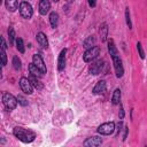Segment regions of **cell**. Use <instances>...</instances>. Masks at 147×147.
<instances>
[{
  "label": "cell",
  "instance_id": "4dcf8cb0",
  "mask_svg": "<svg viewBox=\"0 0 147 147\" xmlns=\"http://www.w3.org/2000/svg\"><path fill=\"white\" fill-rule=\"evenodd\" d=\"M88 5H90V7H95V5H96V0H88Z\"/></svg>",
  "mask_w": 147,
  "mask_h": 147
},
{
  "label": "cell",
  "instance_id": "603a6c76",
  "mask_svg": "<svg viewBox=\"0 0 147 147\" xmlns=\"http://www.w3.org/2000/svg\"><path fill=\"white\" fill-rule=\"evenodd\" d=\"M16 48L20 53H24V44H23V39L22 38H17L16 39Z\"/></svg>",
  "mask_w": 147,
  "mask_h": 147
},
{
  "label": "cell",
  "instance_id": "3957f363",
  "mask_svg": "<svg viewBox=\"0 0 147 147\" xmlns=\"http://www.w3.org/2000/svg\"><path fill=\"white\" fill-rule=\"evenodd\" d=\"M99 55H100V47L99 46H93V47L86 49V52L83 55V59H84L85 62H92Z\"/></svg>",
  "mask_w": 147,
  "mask_h": 147
},
{
  "label": "cell",
  "instance_id": "9a60e30c",
  "mask_svg": "<svg viewBox=\"0 0 147 147\" xmlns=\"http://www.w3.org/2000/svg\"><path fill=\"white\" fill-rule=\"evenodd\" d=\"M106 87H107L106 82H105V80H99V82L96 83V85L94 86V88H93V93H94V94L103 93V92L106 91Z\"/></svg>",
  "mask_w": 147,
  "mask_h": 147
},
{
  "label": "cell",
  "instance_id": "4316f807",
  "mask_svg": "<svg viewBox=\"0 0 147 147\" xmlns=\"http://www.w3.org/2000/svg\"><path fill=\"white\" fill-rule=\"evenodd\" d=\"M17 100H18V103H20L21 106H23V107H25V106L28 105V101H26V99H25L23 95H21V94L17 96Z\"/></svg>",
  "mask_w": 147,
  "mask_h": 147
},
{
  "label": "cell",
  "instance_id": "83f0119b",
  "mask_svg": "<svg viewBox=\"0 0 147 147\" xmlns=\"http://www.w3.org/2000/svg\"><path fill=\"white\" fill-rule=\"evenodd\" d=\"M137 49H138V53H139V56L141 59H145V53H144V49H142V46L140 42L137 44Z\"/></svg>",
  "mask_w": 147,
  "mask_h": 147
},
{
  "label": "cell",
  "instance_id": "8fae6325",
  "mask_svg": "<svg viewBox=\"0 0 147 147\" xmlns=\"http://www.w3.org/2000/svg\"><path fill=\"white\" fill-rule=\"evenodd\" d=\"M51 9V2L49 0H40L39 1V13L41 15H46Z\"/></svg>",
  "mask_w": 147,
  "mask_h": 147
},
{
  "label": "cell",
  "instance_id": "6da1fadb",
  "mask_svg": "<svg viewBox=\"0 0 147 147\" xmlns=\"http://www.w3.org/2000/svg\"><path fill=\"white\" fill-rule=\"evenodd\" d=\"M14 136L21 140L22 142L24 144H29V142H32L36 138V133L32 131V130H29V129H24V127H21V126H16L14 127V131H13Z\"/></svg>",
  "mask_w": 147,
  "mask_h": 147
},
{
  "label": "cell",
  "instance_id": "cb8c5ba5",
  "mask_svg": "<svg viewBox=\"0 0 147 147\" xmlns=\"http://www.w3.org/2000/svg\"><path fill=\"white\" fill-rule=\"evenodd\" d=\"M8 36H9V44L13 45L14 40H15V31L11 26H9V29H8Z\"/></svg>",
  "mask_w": 147,
  "mask_h": 147
},
{
  "label": "cell",
  "instance_id": "277c9868",
  "mask_svg": "<svg viewBox=\"0 0 147 147\" xmlns=\"http://www.w3.org/2000/svg\"><path fill=\"white\" fill-rule=\"evenodd\" d=\"M18 9H20V14H21V16H22L23 18H25V20L31 18V16H32V14H33V10H32V6H31L29 2L22 1V2L20 3Z\"/></svg>",
  "mask_w": 147,
  "mask_h": 147
},
{
  "label": "cell",
  "instance_id": "d6a6232c",
  "mask_svg": "<svg viewBox=\"0 0 147 147\" xmlns=\"http://www.w3.org/2000/svg\"><path fill=\"white\" fill-rule=\"evenodd\" d=\"M53 1H54V2H57V1H59V0H53Z\"/></svg>",
  "mask_w": 147,
  "mask_h": 147
},
{
  "label": "cell",
  "instance_id": "ba28073f",
  "mask_svg": "<svg viewBox=\"0 0 147 147\" xmlns=\"http://www.w3.org/2000/svg\"><path fill=\"white\" fill-rule=\"evenodd\" d=\"M113 59V62H114V68H115V72H116V77L117 78H121L123 77V74H124V69H123V64H122V60L119 59L118 55L111 57Z\"/></svg>",
  "mask_w": 147,
  "mask_h": 147
},
{
  "label": "cell",
  "instance_id": "44dd1931",
  "mask_svg": "<svg viewBox=\"0 0 147 147\" xmlns=\"http://www.w3.org/2000/svg\"><path fill=\"white\" fill-rule=\"evenodd\" d=\"M121 101V90L119 88H116L113 93V96H111V102L113 105H118Z\"/></svg>",
  "mask_w": 147,
  "mask_h": 147
},
{
  "label": "cell",
  "instance_id": "f1b7e54d",
  "mask_svg": "<svg viewBox=\"0 0 147 147\" xmlns=\"http://www.w3.org/2000/svg\"><path fill=\"white\" fill-rule=\"evenodd\" d=\"M1 57H2V65L5 67L7 64V56H6V52L3 47H1Z\"/></svg>",
  "mask_w": 147,
  "mask_h": 147
},
{
  "label": "cell",
  "instance_id": "d4e9b609",
  "mask_svg": "<svg viewBox=\"0 0 147 147\" xmlns=\"http://www.w3.org/2000/svg\"><path fill=\"white\" fill-rule=\"evenodd\" d=\"M13 65H14V69L15 70H20L21 69V60L17 56H14L13 57Z\"/></svg>",
  "mask_w": 147,
  "mask_h": 147
},
{
  "label": "cell",
  "instance_id": "9c48e42d",
  "mask_svg": "<svg viewBox=\"0 0 147 147\" xmlns=\"http://www.w3.org/2000/svg\"><path fill=\"white\" fill-rule=\"evenodd\" d=\"M32 61H33V63L36 64V67L39 68V69L42 71V74H46V65H45V63H44L42 57H41L39 54H34L33 57H32Z\"/></svg>",
  "mask_w": 147,
  "mask_h": 147
},
{
  "label": "cell",
  "instance_id": "8992f818",
  "mask_svg": "<svg viewBox=\"0 0 147 147\" xmlns=\"http://www.w3.org/2000/svg\"><path fill=\"white\" fill-rule=\"evenodd\" d=\"M105 65V61L103 60H96L94 62H92V64H90L88 67V72L91 75H99Z\"/></svg>",
  "mask_w": 147,
  "mask_h": 147
},
{
  "label": "cell",
  "instance_id": "52a82bcc",
  "mask_svg": "<svg viewBox=\"0 0 147 147\" xmlns=\"http://www.w3.org/2000/svg\"><path fill=\"white\" fill-rule=\"evenodd\" d=\"M20 86H21V90L25 94H32V92H33V85L31 84V82H30L29 78L22 77L20 79Z\"/></svg>",
  "mask_w": 147,
  "mask_h": 147
},
{
  "label": "cell",
  "instance_id": "ffe728a7",
  "mask_svg": "<svg viewBox=\"0 0 147 147\" xmlns=\"http://www.w3.org/2000/svg\"><path fill=\"white\" fill-rule=\"evenodd\" d=\"M49 23L52 25V28H56L59 24V15L55 11H52L49 15Z\"/></svg>",
  "mask_w": 147,
  "mask_h": 147
},
{
  "label": "cell",
  "instance_id": "1f68e13d",
  "mask_svg": "<svg viewBox=\"0 0 147 147\" xmlns=\"http://www.w3.org/2000/svg\"><path fill=\"white\" fill-rule=\"evenodd\" d=\"M67 1H68V2H69V3H71V2H74V1H75V0H67Z\"/></svg>",
  "mask_w": 147,
  "mask_h": 147
},
{
  "label": "cell",
  "instance_id": "7c38bea8",
  "mask_svg": "<svg viewBox=\"0 0 147 147\" xmlns=\"http://www.w3.org/2000/svg\"><path fill=\"white\" fill-rule=\"evenodd\" d=\"M65 53H67V49H62L60 55H59V60H57V69L59 71H62L65 67Z\"/></svg>",
  "mask_w": 147,
  "mask_h": 147
},
{
  "label": "cell",
  "instance_id": "e0dca14e",
  "mask_svg": "<svg viewBox=\"0 0 147 147\" xmlns=\"http://www.w3.org/2000/svg\"><path fill=\"white\" fill-rule=\"evenodd\" d=\"M95 37L94 36H90V37H87L85 40H84V42H83V46L86 48V49H88V48H91V47H93V46H95Z\"/></svg>",
  "mask_w": 147,
  "mask_h": 147
},
{
  "label": "cell",
  "instance_id": "f546056e",
  "mask_svg": "<svg viewBox=\"0 0 147 147\" xmlns=\"http://www.w3.org/2000/svg\"><path fill=\"white\" fill-rule=\"evenodd\" d=\"M124 118V109H123V106L121 105L119 106V119H123Z\"/></svg>",
  "mask_w": 147,
  "mask_h": 147
},
{
  "label": "cell",
  "instance_id": "4fadbf2b",
  "mask_svg": "<svg viewBox=\"0 0 147 147\" xmlns=\"http://www.w3.org/2000/svg\"><path fill=\"white\" fill-rule=\"evenodd\" d=\"M37 42L39 44V46H41L42 48H47L48 47V40L45 33L42 32H38L37 33Z\"/></svg>",
  "mask_w": 147,
  "mask_h": 147
},
{
  "label": "cell",
  "instance_id": "5bb4252c",
  "mask_svg": "<svg viewBox=\"0 0 147 147\" xmlns=\"http://www.w3.org/2000/svg\"><path fill=\"white\" fill-rule=\"evenodd\" d=\"M29 71H30V75H32V76H34V77H38V78H40V77L44 76L42 71H41L39 68H37L33 62L29 65Z\"/></svg>",
  "mask_w": 147,
  "mask_h": 147
},
{
  "label": "cell",
  "instance_id": "2e32d148",
  "mask_svg": "<svg viewBox=\"0 0 147 147\" xmlns=\"http://www.w3.org/2000/svg\"><path fill=\"white\" fill-rule=\"evenodd\" d=\"M5 5H6V8L9 11H15L20 7L17 0H5Z\"/></svg>",
  "mask_w": 147,
  "mask_h": 147
},
{
  "label": "cell",
  "instance_id": "7402d4cb",
  "mask_svg": "<svg viewBox=\"0 0 147 147\" xmlns=\"http://www.w3.org/2000/svg\"><path fill=\"white\" fill-rule=\"evenodd\" d=\"M29 79H30V82H31V84L33 85V87H36V88H38V90H40V88H42V85L40 84V82L38 80V77H34V76H32V75H30V77H29Z\"/></svg>",
  "mask_w": 147,
  "mask_h": 147
},
{
  "label": "cell",
  "instance_id": "30bf717a",
  "mask_svg": "<svg viewBox=\"0 0 147 147\" xmlns=\"http://www.w3.org/2000/svg\"><path fill=\"white\" fill-rule=\"evenodd\" d=\"M102 144V139L100 137H91L88 139H86L84 141V146H88V147H96V146H100Z\"/></svg>",
  "mask_w": 147,
  "mask_h": 147
},
{
  "label": "cell",
  "instance_id": "7a4b0ae2",
  "mask_svg": "<svg viewBox=\"0 0 147 147\" xmlns=\"http://www.w3.org/2000/svg\"><path fill=\"white\" fill-rule=\"evenodd\" d=\"M2 102H3V105H5V107L7 109L13 110V109L16 108L18 100H17V98H15L10 93H3V95H2Z\"/></svg>",
  "mask_w": 147,
  "mask_h": 147
},
{
  "label": "cell",
  "instance_id": "484cf974",
  "mask_svg": "<svg viewBox=\"0 0 147 147\" xmlns=\"http://www.w3.org/2000/svg\"><path fill=\"white\" fill-rule=\"evenodd\" d=\"M125 18H126V24L129 26V29L132 28V23H131V20H130V11H129V8H125Z\"/></svg>",
  "mask_w": 147,
  "mask_h": 147
},
{
  "label": "cell",
  "instance_id": "ac0fdd59",
  "mask_svg": "<svg viewBox=\"0 0 147 147\" xmlns=\"http://www.w3.org/2000/svg\"><path fill=\"white\" fill-rule=\"evenodd\" d=\"M108 51H109V54L111 55V57H114V56L118 55L117 48H116L115 42H114V40H113V39H110V40L108 41Z\"/></svg>",
  "mask_w": 147,
  "mask_h": 147
},
{
  "label": "cell",
  "instance_id": "5b68a950",
  "mask_svg": "<svg viewBox=\"0 0 147 147\" xmlns=\"http://www.w3.org/2000/svg\"><path fill=\"white\" fill-rule=\"evenodd\" d=\"M114 131H115V123H114V122L103 123V124H101V125L98 127V132H99L100 134H103V136H109V134H111Z\"/></svg>",
  "mask_w": 147,
  "mask_h": 147
},
{
  "label": "cell",
  "instance_id": "d6986e66",
  "mask_svg": "<svg viewBox=\"0 0 147 147\" xmlns=\"http://www.w3.org/2000/svg\"><path fill=\"white\" fill-rule=\"evenodd\" d=\"M99 33H100L101 41H106V40H107V34H108V28H107V24H106V23H103V24L100 26Z\"/></svg>",
  "mask_w": 147,
  "mask_h": 147
}]
</instances>
